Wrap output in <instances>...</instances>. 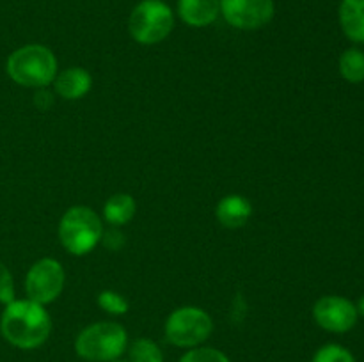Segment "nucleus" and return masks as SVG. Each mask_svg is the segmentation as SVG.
Returning <instances> with one entry per match:
<instances>
[{"label":"nucleus","mask_w":364,"mask_h":362,"mask_svg":"<svg viewBox=\"0 0 364 362\" xmlns=\"http://www.w3.org/2000/svg\"><path fill=\"white\" fill-rule=\"evenodd\" d=\"M52 316L46 305L31 298H14L6 305L0 318L4 339L20 350H36L48 341L52 334Z\"/></svg>","instance_id":"nucleus-1"},{"label":"nucleus","mask_w":364,"mask_h":362,"mask_svg":"<svg viewBox=\"0 0 364 362\" xmlns=\"http://www.w3.org/2000/svg\"><path fill=\"white\" fill-rule=\"evenodd\" d=\"M6 71L7 77L21 87L45 89L55 80L59 62L48 46L32 43L20 46L7 57Z\"/></svg>","instance_id":"nucleus-2"},{"label":"nucleus","mask_w":364,"mask_h":362,"mask_svg":"<svg viewBox=\"0 0 364 362\" xmlns=\"http://www.w3.org/2000/svg\"><path fill=\"white\" fill-rule=\"evenodd\" d=\"M128 348V332L117 322H96L78 332L75 353L85 362H112Z\"/></svg>","instance_id":"nucleus-3"},{"label":"nucleus","mask_w":364,"mask_h":362,"mask_svg":"<svg viewBox=\"0 0 364 362\" xmlns=\"http://www.w3.org/2000/svg\"><path fill=\"white\" fill-rule=\"evenodd\" d=\"M59 240L71 256H87L102 241L103 222L89 206H71L59 220Z\"/></svg>","instance_id":"nucleus-4"},{"label":"nucleus","mask_w":364,"mask_h":362,"mask_svg":"<svg viewBox=\"0 0 364 362\" xmlns=\"http://www.w3.org/2000/svg\"><path fill=\"white\" fill-rule=\"evenodd\" d=\"M212 332V316L198 305H183V307L174 309L164 323L166 339L173 346L185 348V350L203 346V343H206Z\"/></svg>","instance_id":"nucleus-5"},{"label":"nucleus","mask_w":364,"mask_h":362,"mask_svg":"<svg viewBox=\"0 0 364 362\" xmlns=\"http://www.w3.org/2000/svg\"><path fill=\"white\" fill-rule=\"evenodd\" d=\"M174 28V13L164 0H141L132 9L128 31L139 45H159Z\"/></svg>","instance_id":"nucleus-6"},{"label":"nucleus","mask_w":364,"mask_h":362,"mask_svg":"<svg viewBox=\"0 0 364 362\" xmlns=\"http://www.w3.org/2000/svg\"><path fill=\"white\" fill-rule=\"evenodd\" d=\"M66 270L55 258H41L28 268L25 275V293L27 298L41 305L55 302L64 291Z\"/></svg>","instance_id":"nucleus-7"},{"label":"nucleus","mask_w":364,"mask_h":362,"mask_svg":"<svg viewBox=\"0 0 364 362\" xmlns=\"http://www.w3.org/2000/svg\"><path fill=\"white\" fill-rule=\"evenodd\" d=\"M220 14L238 31H258L276 14L274 0H220Z\"/></svg>","instance_id":"nucleus-8"},{"label":"nucleus","mask_w":364,"mask_h":362,"mask_svg":"<svg viewBox=\"0 0 364 362\" xmlns=\"http://www.w3.org/2000/svg\"><path fill=\"white\" fill-rule=\"evenodd\" d=\"M358 307L348 298L340 295H326L313 305V319L320 329L333 334H345L358 323Z\"/></svg>","instance_id":"nucleus-9"},{"label":"nucleus","mask_w":364,"mask_h":362,"mask_svg":"<svg viewBox=\"0 0 364 362\" xmlns=\"http://www.w3.org/2000/svg\"><path fill=\"white\" fill-rule=\"evenodd\" d=\"M55 94L68 102H77L85 98L92 89V75L85 67L71 66L59 71L53 80Z\"/></svg>","instance_id":"nucleus-10"},{"label":"nucleus","mask_w":364,"mask_h":362,"mask_svg":"<svg viewBox=\"0 0 364 362\" xmlns=\"http://www.w3.org/2000/svg\"><path fill=\"white\" fill-rule=\"evenodd\" d=\"M215 216L220 226L228 229H240L251 220L252 204L245 195L230 194L224 195L215 208Z\"/></svg>","instance_id":"nucleus-11"},{"label":"nucleus","mask_w":364,"mask_h":362,"mask_svg":"<svg viewBox=\"0 0 364 362\" xmlns=\"http://www.w3.org/2000/svg\"><path fill=\"white\" fill-rule=\"evenodd\" d=\"M219 14L220 0H178V16L188 27H208Z\"/></svg>","instance_id":"nucleus-12"},{"label":"nucleus","mask_w":364,"mask_h":362,"mask_svg":"<svg viewBox=\"0 0 364 362\" xmlns=\"http://www.w3.org/2000/svg\"><path fill=\"white\" fill-rule=\"evenodd\" d=\"M338 16L343 34L350 41L364 45V0H341Z\"/></svg>","instance_id":"nucleus-13"},{"label":"nucleus","mask_w":364,"mask_h":362,"mask_svg":"<svg viewBox=\"0 0 364 362\" xmlns=\"http://www.w3.org/2000/svg\"><path fill=\"white\" fill-rule=\"evenodd\" d=\"M135 213H137V201L130 194L110 195L103 206V219L112 227L127 226L128 222H132Z\"/></svg>","instance_id":"nucleus-14"},{"label":"nucleus","mask_w":364,"mask_h":362,"mask_svg":"<svg viewBox=\"0 0 364 362\" xmlns=\"http://www.w3.org/2000/svg\"><path fill=\"white\" fill-rule=\"evenodd\" d=\"M340 75L348 84H361L364 82V52L359 48L345 50L338 60Z\"/></svg>","instance_id":"nucleus-15"},{"label":"nucleus","mask_w":364,"mask_h":362,"mask_svg":"<svg viewBox=\"0 0 364 362\" xmlns=\"http://www.w3.org/2000/svg\"><path fill=\"white\" fill-rule=\"evenodd\" d=\"M128 362H164V351L149 337H139L128 348Z\"/></svg>","instance_id":"nucleus-16"},{"label":"nucleus","mask_w":364,"mask_h":362,"mask_svg":"<svg viewBox=\"0 0 364 362\" xmlns=\"http://www.w3.org/2000/svg\"><path fill=\"white\" fill-rule=\"evenodd\" d=\"M96 302H98V305L107 312V314H112V316L127 314L128 307H130V304H128L127 298L114 290L100 291Z\"/></svg>","instance_id":"nucleus-17"},{"label":"nucleus","mask_w":364,"mask_h":362,"mask_svg":"<svg viewBox=\"0 0 364 362\" xmlns=\"http://www.w3.org/2000/svg\"><path fill=\"white\" fill-rule=\"evenodd\" d=\"M311 362H358L350 350L336 343H329L320 346L313 355Z\"/></svg>","instance_id":"nucleus-18"},{"label":"nucleus","mask_w":364,"mask_h":362,"mask_svg":"<svg viewBox=\"0 0 364 362\" xmlns=\"http://www.w3.org/2000/svg\"><path fill=\"white\" fill-rule=\"evenodd\" d=\"M178 362H231L224 351L212 346H198L191 348L181 355Z\"/></svg>","instance_id":"nucleus-19"},{"label":"nucleus","mask_w":364,"mask_h":362,"mask_svg":"<svg viewBox=\"0 0 364 362\" xmlns=\"http://www.w3.org/2000/svg\"><path fill=\"white\" fill-rule=\"evenodd\" d=\"M14 280L13 273L9 272L6 265L0 261V304L7 305L14 300Z\"/></svg>","instance_id":"nucleus-20"},{"label":"nucleus","mask_w":364,"mask_h":362,"mask_svg":"<svg viewBox=\"0 0 364 362\" xmlns=\"http://www.w3.org/2000/svg\"><path fill=\"white\" fill-rule=\"evenodd\" d=\"M124 234L121 233L119 227H112L110 226L109 229H103V234H102V241L100 243H103V247L107 248V251H112V252H117L123 248L124 245Z\"/></svg>","instance_id":"nucleus-21"},{"label":"nucleus","mask_w":364,"mask_h":362,"mask_svg":"<svg viewBox=\"0 0 364 362\" xmlns=\"http://www.w3.org/2000/svg\"><path fill=\"white\" fill-rule=\"evenodd\" d=\"M46 89H48V87H45V89H36V94H34V103H36V106H39V109H41V110L48 109V106L52 105V102H53L52 94H50V92L46 91Z\"/></svg>","instance_id":"nucleus-22"},{"label":"nucleus","mask_w":364,"mask_h":362,"mask_svg":"<svg viewBox=\"0 0 364 362\" xmlns=\"http://www.w3.org/2000/svg\"><path fill=\"white\" fill-rule=\"evenodd\" d=\"M355 307H358V312L361 316H364V295L361 298H359V302H358V305H355Z\"/></svg>","instance_id":"nucleus-23"},{"label":"nucleus","mask_w":364,"mask_h":362,"mask_svg":"<svg viewBox=\"0 0 364 362\" xmlns=\"http://www.w3.org/2000/svg\"><path fill=\"white\" fill-rule=\"evenodd\" d=\"M112 362H123V361H119V358H117V361H112Z\"/></svg>","instance_id":"nucleus-24"}]
</instances>
